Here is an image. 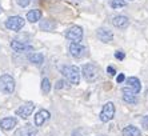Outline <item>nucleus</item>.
<instances>
[{
	"mask_svg": "<svg viewBox=\"0 0 148 136\" xmlns=\"http://www.w3.org/2000/svg\"><path fill=\"white\" fill-rule=\"evenodd\" d=\"M62 73L71 84L80 83V69L76 65H66L62 68Z\"/></svg>",
	"mask_w": 148,
	"mask_h": 136,
	"instance_id": "nucleus-1",
	"label": "nucleus"
},
{
	"mask_svg": "<svg viewBox=\"0 0 148 136\" xmlns=\"http://www.w3.org/2000/svg\"><path fill=\"white\" fill-rule=\"evenodd\" d=\"M15 91V80L11 75H1L0 76V92L3 93H12Z\"/></svg>",
	"mask_w": 148,
	"mask_h": 136,
	"instance_id": "nucleus-2",
	"label": "nucleus"
},
{
	"mask_svg": "<svg viewBox=\"0 0 148 136\" xmlns=\"http://www.w3.org/2000/svg\"><path fill=\"white\" fill-rule=\"evenodd\" d=\"M83 76L88 83L95 82L97 78H99V68L95 64H84L82 68Z\"/></svg>",
	"mask_w": 148,
	"mask_h": 136,
	"instance_id": "nucleus-3",
	"label": "nucleus"
},
{
	"mask_svg": "<svg viewBox=\"0 0 148 136\" xmlns=\"http://www.w3.org/2000/svg\"><path fill=\"white\" fill-rule=\"evenodd\" d=\"M66 38L71 40V43H80L83 39V28L79 25H71L66 31Z\"/></svg>",
	"mask_w": 148,
	"mask_h": 136,
	"instance_id": "nucleus-4",
	"label": "nucleus"
},
{
	"mask_svg": "<svg viewBox=\"0 0 148 136\" xmlns=\"http://www.w3.org/2000/svg\"><path fill=\"white\" fill-rule=\"evenodd\" d=\"M114 116H115V104L112 102L106 103L103 106L101 112H100V120L104 123H107L114 119Z\"/></svg>",
	"mask_w": 148,
	"mask_h": 136,
	"instance_id": "nucleus-5",
	"label": "nucleus"
},
{
	"mask_svg": "<svg viewBox=\"0 0 148 136\" xmlns=\"http://www.w3.org/2000/svg\"><path fill=\"white\" fill-rule=\"evenodd\" d=\"M24 24L25 21L21 16H11L5 21V27L11 31H20L21 28L24 27Z\"/></svg>",
	"mask_w": 148,
	"mask_h": 136,
	"instance_id": "nucleus-6",
	"label": "nucleus"
},
{
	"mask_svg": "<svg viewBox=\"0 0 148 136\" xmlns=\"http://www.w3.org/2000/svg\"><path fill=\"white\" fill-rule=\"evenodd\" d=\"M34 109H35L34 103L32 102L25 103V104H23L21 107H19V108L16 109V115H19L21 119H28V116L34 112Z\"/></svg>",
	"mask_w": 148,
	"mask_h": 136,
	"instance_id": "nucleus-7",
	"label": "nucleus"
},
{
	"mask_svg": "<svg viewBox=\"0 0 148 136\" xmlns=\"http://www.w3.org/2000/svg\"><path fill=\"white\" fill-rule=\"evenodd\" d=\"M36 135H38V129L35 127L29 126V124L17 128V131L15 132V136H36Z\"/></svg>",
	"mask_w": 148,
	"mask_h": 136,
	"instance_id": "nucleus-8",
	"label": "nucleus"
},
{
	"mask_svg": "<svg viewBox=\"0 0 148 136\" xmlns=\"http://www.w3.org/2000/svg\"><path fill=\"white\" fill-rule=\"evenodd\" d=\"M69 52L73 58H82L86 55V47L82 45L80 43H71L69 45Z\"/></svg>",
	"mask_w": 148,
	"mask_h": 136,
	"instance_id": "nucleus-9",
	"label": "nucleus"
},
{
	"mask_svg": "<svg viewBox=\"0 0 148 136\" xmlns=\"http://www.w3.org/2000/svg\"><path fill=\"white\" fill-rule=\"evenodd\" d=\"M96 36L99 40L104 41V43H108V41H111L114 39V34L110 30H107V28H99L96 32Z\"/></svg>",
	"mask_w": 148,
	"mask_h": 136,
	"instance_id": "nucleus-10",
	"label": "nucleus"
},
{
	"mask_svg": "<svg viewBox=\"0 0 148 136\" xmlns=\"http://www.w3.org/2000/svg\"><path fill=\"white\" fill-rule=\"evenodd\" d=\"M11 47H12V49L16 52H31V51H34V48H32L31 45H27V44H24V43L17 41V40L11 41Z\"/></svg>",
	"mask_w": 148,
	"mask_h": 136,
	"instance_id": "nucleus-11",
	"label": "nucleus"
},
{
	"mask_svg": "<svg viewBox=\"0 0 148 136\" xmlns=\"http://www.w3.org/2000/svg\"><path fill=\"white\" fill-rule=\"evenodd\" d=\"M127 85H128V88L131 89L135 95H136V93H139V92H140V89H141L140 80H139L138 78H135V76H131V78L127 79Z\"/></svg>",
	"mask_w": 148,
	"mask_h": 136,
	"instance_id": "nucleus-12",
	"label": "nucleus"
},
{
	"mask_svg": "<svg viewBox=\"0 0 148 136\" xmlns=\"http://www.w3.org/2000/svg\"><path fill=\"white\" fill-rule=\"evenodd\" d=\"M17 124V120L15 117H4L0 120V127L4 131H11L12 128H15V126Z\"/></svg>",
	"mask_w": 148,
	"mask_h": 136,
	"instance_id": "nucleus-13",
	"label": "nucleus"
},
{
	"mask_svg": "<svg viewBox=\"0 0 148 136\" xmlns=\"http://www.w3.org/2000/svg\"><path fill=\"white\" fill-rule=\"evenodd\" d=\"M49 119V112L48 111H45V109H40L36 115H35V124L36 126H43L47 120Z\"/></svg>",
	"mask_w": 148,
	"mask_h": 136,
	"instance_id": "nucleus-14",
	"label": "nucleus"
},
{
	"mask_svg": "<svg viewBox=\"0 0 148 136\" xmlns=\"http://www.w3.org/2000/svg\"><path fill=\"white\" fill-rule=\"evenodd\" d=\"M112 24L117 28H125V27H128L130 20H128V17L124 16V15H117V16H115L114 19H112Z\"/></svg>",
	"mask_w": 148,
	"mask_h": 136,
	"instance_id": "nucleus-15",
	"label": "nucleus"
},
{
	"mask_svg": "<svg viewBox=\"0 0 148 136\" xmlns=\"http://www.w3.org/2000/svg\"><path fill=\"white\" fill-rule=\"evenodd\" d=\"M123 100L128 104H136L138 103V98L130 88H123Z\"/></svg>",
	"mask_w": 148,
	"mask_h": 136,
	"instance_id": "nucleus-16",
	"label": "nucleus"
},
{
	"mask_svg": "<svg viewBox=\"0 0 148 136\" xmlns=\"http://www.w3.org/2000/svg\"><path fill=\"white\" fill-rule=\"evenodd\" d=\"M123 136H141L140 129L135 126H127L123 128Z\"/></svg>",
	"mask_w": 148,
	"mask_h": 136,
	"instance_id": "nucleus-17",
	"label": "nucleus"
},
{
	"mask_svg": "<svg viewBox=\"0 0 148 136\" xmlns=\"http://www.w3.org/2000/svg\"><path fill=\"white\" fill-rule=\"evenodd\" d=\"M27 19L31 23H36L41 19V11L40 10H31L27 12Z\"/></svg>",
	"mask_w": 148,
	"mask_h": 136,
	"instance_id": "nucleus-18",
	"label": "nucleus"
},
{
	"mask_svg": "<svg viewBox=\"0 0 148 136\" xmlns=\"http://www.w3.org/2000/svg\"><path fill=\"white\" fill-rule=\"evenodd\" d=\"M28 59H29V61L31 63H34V64H43V61H44V58H43V55L41 54H31L29 56H28Z\"/></svg>",
	"mask_w": 148,
	"mask_h": 136,
	"instance_id": "nucleus-19",
	"label": "nucleus"
},
{
	"mask_svg": "<svg viewBox=\"0 0 148 136\" xmlns=\"http://www.w3.org/2000/svg\"><path fill=\"white\" fill-rule=\"evenodd\" d=\"M41 91H43V93H49V91H51V82L48 78H44L41 80Z\"/></svg>",
	"mask_w": 148,
	"mask_h": 136,
	"instance_id": "nucleus-20",
	"label": "nucleus"
},
{
	"mask_svg": "<svg viewBox=\"0 0 148 136\" xmlns=\"http://www.w3.org/2000/svg\"><path fill=\"white\" fill-rule=\"evenodd\" d=\"M110 4H111V7L116 10V8H123L127 3H125V0H111Z\"/></svg>",
	"mask_w": 148,
	"mask_h": 136,
	"instance_id": "nucleus-21",
	"label": "nucleus"
},
{
	"mask_svg": "<svg viewBox=\"0 0 148 136\" xmlns=\"http://www.w3.org/2000/svg\"><path fill=\"white\" fill-rule=\"evenodd\" d=\"M141 126L144 127L145 129H148V115H145V116L141 117Z\"/></svg>",
	"mask_w": 148,
	"mask_h": 136,
	"instance_id": "nucleus-22",
	"label": "nucleus"
},
{
	"mask_svg": "<svg viewBox=\"0 0 148 136\" xmlns=\"http://www.w3.org/2000/svg\"><path fill=\"white\" fill-rule=\"evenodd\" d=\"M29 3H31V0H17V4L20 7H27Z\"/></svg>",
	"mask_w": 148,
	"mask_h": 136,
	"instance_id": "nucleus-23",
	"label": "nucleus"
},
{
	"mask_svg": "<svg viewBox=\"0 0 148 136\" xmlns=\"http://www.w3.org/2000/svg\"><path fill=\"white\" fill-rule=\"evenodd\" d=\"M124 56H125V55H124V52H121V51H116V54H115V58H116L117 60H123Z\"/></svg>",
	"mask_w": 148,
	"mask_h": 136,
	"instance_id": "nucleus-24",
	"label": "nucleus"
},
{
	"mask_svg": "<svg viewBox=\"0 0 148 136\" xmlns=\"http://www.w3.org/2000/svg\"><path fill=\"white\" fill-rule=\"evenodd\" d=\"M107 71H108V73H110V75H111V76H114V75H116V69H115V68H112V67H111V65H110V67H108V68H107Z\"/></svg>",
	"mask_w": 148,
	"mask_h": 136,
	"instance_id": "nucleus-25",
	"label": "nucleus"
},
{
	"mask_svg": "<svg viewBox=\"0 0 148 136\" xmlns=\"http://www.w3.org/2000/svg\"><path fill=\"white\" fill-rule=\"evenodd\" d=\"M64 80H59L58 82V84H56V89H60V88H63V87H64Z\"/></svg>",
	"mask_w": 148,
	"mask_h": 136,
	"instance_id": "nucleus-26",
	"label": "nucleus"
},
{
	"mask_svg": "<svg viewBox=\"0 0 148 136\" xmlns=\"http://www.w3.org/2000/svg\"><path fill=\"white\" fill-rule=\"evenodd\" d=\"M124 73H120V75L117 76V83H121V82H124Z\"/></svg>",
	"mask_w": 148,
	"mask_h": 136,
	"instance_id": "nucleus-27",
	"label": "nucleus"
},
{
	"mask_svg": "<svg viewBox=\"0 0 148 136\" xmlns=\"http://www.w3.org/2000/svg\"><path fill=\"white\" fill-rule=\"evenodd\" d=\"M0 12H1V5H0Z\"/></svg>",
	"mask_w": 148,
	"mask_h": 136,
	"instance_id": "nucleus-28",
	"label": "nucleus"
}]
</instances>
